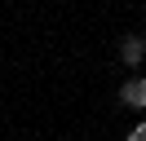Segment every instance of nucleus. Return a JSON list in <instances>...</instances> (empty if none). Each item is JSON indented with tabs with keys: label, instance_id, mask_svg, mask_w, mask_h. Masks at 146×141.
I'll list each match as a JSON object with an SVG mask.
<instances>
[{
	"label": "nucleus",
	"instance_id": "obj_2",
	"mask_svg": "<svg viewBox=\"0 0 146 141\" xmlns=\"http://www.w3.org/2000/svg\"><path fill=\"white\" fill-rule=\"evenodd\" d=\"M142 57H146V35H128V40L119 44V62H124V66H137Z\"/></svg>",
	"mask_w": 146,
	"mask_h": 141
},
{
	"label": "nucleus",
	"instance_id": "obj_3",
	"mask_svg": "<svg viewBox=\"0 0 146 141\" xmlns=\"http://www.w3.org/2000/svg\"><path fill=\"white\" fill-rule=\"evenodd\" d=\"M128 141H146V123H137V128L128 132Z\"/></svg>",
	"mask_w": 146,
	"mask_h": 141
},
{
	"label": "nucleus",
	"instance_id": "obj_1",
	"mask_svg": "<svg viewBox=\"0 0 146 141\" xmlns=\"http://www.w3.org/2000/svg\"><path fill=\"white\" fill-rule=\"evenodd\" d=\"M119 101L133 106V110H142L146 106V79H124V84H119Z\"/></svg>",
	"mask_w": 146,
	"mask_h": 141
}]
</instances>
